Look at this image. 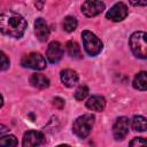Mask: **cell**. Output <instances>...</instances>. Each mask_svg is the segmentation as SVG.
<instances>
[{"label":"cell","mask_w":147,"mask_h":147,"mask_svg":"<svg viewBox=\"0 0 147 147\" xmlns=\"http://www.w3.org/2000/svg\"><path fill=\"white\" fill-rule=\"evenodd\" d=\"M26 25L25 18L15 11L6 10L0 15V30L6 36L21 38L25 32Z\"/></svg>","instance_id":"cell-1"},{"label":"cell","mask_w":147,"mask_h":147,"mask_svg":"<svg viewBox=\"0 0 147 147\" xmlns=\"http://www.w3.org/2000/svg\"><path fill=\"white\" fill-rule=\"evenodd\" d=\"M130 48L139 59H147V33L142 31L133 32L129 40Z\"/></svg>","instance_id":"cell-2"},{"label":"cell","mask_w":147,"mask_h":147,"mask_svg":"<svg viewBox=\"0 0 147 147\" xmlns=\"http://www.w3.org/2000/svg\"><path fill=\"white\" fill-rule=\"evenodd\" d=\"M94 125V116L92 114H85L77 117L72 124L74 133L79 138H86Z\"/></svg>","instance_id":"cell-3"},{"label":"cell","mask_w":147,"mask_h":147,"mask_svg":"<svg viewBox=\"0 0 147 147\" xmlns=\"http://www.w3.org/2000/svg\"><path fill=\"white\" fill-rule=\"evenodd\" d=\"M82 40H83L84 48L88 55L95 56L102 51V46H103L102 41L93 32L88 30H84L82 32Z\"/></svg>","instance_id":"cell-4"},{"label":"cell","mask_w":147,"mask_h":147,"mask_svg":"<svg viewBox=\"0 0 147 147\" xmlns=\"http://www.w3.org/2000/svg\"><path fill=\"white\" fill-rule=\"evenodd\" d=\"M21 64L24 68H30V69H34V70H42L46 68V59L40 53H29L22 57Z\"/></svg>","instance_id":"cell-5"},{"label":"cell","mask_w":147,"mask_h":147,"mask_svg":"<svg viewBox=\"0 0 147 147\" xmlns=\"http://www.w3.org/2000/svg\"><path fill=\"white\" fill-rule=\"evenodd\" d=\"M129 127H130V122L129 118L125 116L118 117L113 126V136L116 140H123L127 133H129Z\"/></svg>","instance_id":"cell-6"},{"label":"cell","mask_w":147,"mask_h":147,"mask_svg":"<svg viewBox=\"0 0 147 147\" xmlns=\"http://www.w3.org/2000/svg\"><path fill=\"white\" fill-rule=\"evenodd\" d=\"M126 16H127V7L123 2L115 3L106 14V17L110 21H114V22L123 21Z\"/></svg>","instance_id":"cell-7"},{"label":"cell","mask_w":147,"mask_h":147,"mask_svg":"<svg viewBox=\"0 0 147 147\" xmlns=\"http://www.w3.org/2000/svg\"><path fill=\"white\" fill-rule=\"evenodd\" d=\"M44 142V134L39 131H28L23 136L22 147H38Z\"/></svg>","instance_id":"cell-8"},{"label":"cell","mask_w":147,"mask_h":147,"mask_svg":"<svg viewBox=\"0 0 147 147\" xmlns=\"http://www.w3.org/2000/svg\"><path fill=\"white\" fill-rule=\"evenodd\" d=\"M103 9H105V3L102 1H85L82 5V13L87 17L96 16Z\"/></svg>","instance_id":"cell-9"},{"label":"cell","mask_w":147,"mask_h":147,"mask_svg":"<svg viewBox=\"0 0 147 147\" xmlns=\"http://www.w3.org/2000/svg\"><path fill=\"white\" fill-rule=\"evenodd\" d=\"M63 54V49L62 46L59 41H52L49 42L47 51H46V57L51 63H56L61 60Z\"/></svg>","instance_id":"cell-10"},{"label":"cell","mask_w":147,"mask_h":147,"mask_svg":"<svg viewBox=\"0 0 147 147\" xmlns=\"http://www.w3.org/2000/svg\"><path fill=\"white\" fill-rule=\"evenodd\" d=\"M34 33L39 41H46L49 37V28L46 23V21L41 17L37 18L34 22Z\"/></svg>","instance_id":"cell-11"},{"label":"cell","mask_w":147,"mask_h":147,"mask_svg":"<svg viewBox=\"0 0 147 147\" xmlns=\"http://www.w3.org/2000/svg\"><path fill=\"white\" fill-rule=\"evenodd\" d=\"M61 82L67 87H74L78 83V75L72 69H64L61 72Z\"/></svg>","instance_id":"cell-12"},{"label":"cell","mask_w":147,"mask_h":147,"mask_svg":"<svg viewBox=\"0 0 147 147\" xmlns=\"http://www.w3.org/2000/svg\"><path fill=\"white\" fill-rule=\"evenodd\" d=\"M86 107L90 110L94 111H102L106 107V99L101 95H92L86 101Z\"/></svg>","instance_id":"cell-13"},{"label":"cell","mask_w":147,"mask_h":147,"mask_svg":"<svg viewBox=\"0 0 147 147\" xmlns=\"http://www.w3.org/2000/svg\"><path fill=\"white\" fill-rule=\"evenodd\" d=\"M30 83L37 88H46L49 86V79L42 74H33L30 78Z\"/></svg>","instance_id":"cell-14"},{"label":"cell","mask_w":147,"mask_h":147,"mask_svg":"<svg viewBox=\"0 0 147 147\" xmlns=\"http://www.w3.org/2000/svg\"><path fill=\"white\" fill-rule=\"evenodd\" d=\"M133 87L139 91L147 90V72L146 71H140L136 75L133 79Z\"/></svg>","instance_id":"cell-15"},{"label":"cell","mask_w":147,"mask_h":147,"mask_svg":"<svg viewBox=\"0 0 147 147\" xmlns=\"http://www.w3.org/2000/svg\"><path fill=\"white\" fill-rule=\"evenodd\" d=\"M131 125H132V129L134 131H138V132L147 131V118L141 116V115H136L132 118Z\"/></svg>","instance_id":"cell-16"},{"label":"cell","mask_w":147,"mask_h":147,"mask_svg":"<svg viewBox=\"0 0 147 147\" xmlns=\"http://www.w3.org/2000/svg\"><path fill=\"white\" fill-rule=\"evenodd\" d=\"M68 54L74 59H82V51L76 41H68L65 45Z\"/></svg>","instance_id":"cell-17"},{"label":"cell","mask_w":147,"mask_h":147,"mask_svg":"<svg viewBox=\"0 0 147 147\" xmlns=\"http://www.w3.org/2000/svg\"><path fill=\"white\" fill-rule=\"evenodd\" d=\"M18 144L17 138L14 134H3L0 139V146L1 147H16Z\"/></svg>","instance_id":"cell-18"},{"label":"cell","mask_w":147,"mask_h":147,"mask_svg":"<svg viewBox=\"0 0 147 147\" xmlns=\"http://www.w3.org/2000/svg\"><path fill=\"white\" fill-rule=\"evenodd\" d=\"M77 24H78L77 23V20L74 16H67V17H64V20L62 22L63 30L67 31V32H72L74 30H76Z\"/></svg>","instance_id":"cell-19"},{"label":"cell","mask_w":147,"mask_h":147,"mask_svg":"<svg viewBox=\"0 0 147 147\" xmlns=\"http://www.w3.org/2000/svg\"><path fill=\"white\" fill-rule=\"evenodd\" d=\"M87 94H88V87L86 85H80L75 92V99L78 101L84 100L87 96Z\"/></svg>","instance_id":"cell-20"},{"label":"cell","mask_w":147,"mask_h":147,"mask_svg":"<svg viewBox=\"0 0 147 147\" xmlns=\"http://www.w3.org/2000/svg\"><path fill=\"white\" fill-rule=\"evenodd\" d=\"M130 147H147V139L137 137L130 141Z\"/></svg>","instance_id":"cell-21"},{"label":"cell","mask_w":147,"mask_h":147,"mask_svg":"<svg viewBox=\"0 0 147 147\" xmlns=\"http://www.w3.org/2000/svg\"><path fill=\"white\" fill-rule=\"evenodd\" d=\"M0 55H1V65H0V68H1L2 71H5L9 67V59L7 57V55L3 52H1Z\"/></svg>","instance_id":"cell-22"},{"label":"cell","mask_w":147,"mask_h":147,"mask_svg":"<svg viewBox=\"0 0 147 147\" xmlns=\"http://www.w3.org/2000/svg\"><path fill=\"white\" fill-rule=\"evenodd\" d=\"M53 101H54L53 103H54V106H55L56 108H59V109H62V108H63V106H64V100H63V99H61V98L57 96V98H55Z\"/></svg>","instance_id":"cell-23"},{"label":"cell","mask_w":147,"mask_h":147,"mask_svg":"<svg viewBox=\"0 0 147 147\" xmlns=\"http://www.w3.org/2000/svg\"><path fill=\"white\" fill-rule=\"evenodd\" d=\"M131 5L133 6H146L147 5V0L146 1H130Z\"/></svg>","instance_id":"cell-24"},{"label":"cell","mask_w":147,"mask_h":147,"mask_svg":"<svg viewBox=\"0 0 147 147\" xmlns=\"http://www.w3.org/2000/svg\"><path fill=\"white\" fill-rule=\"evenodd\" d=\"M56 147H70L69 145H65V144H62V145H59V146H56Z\"/></svg>","instance_id":"cell-25"}]
</instances>
